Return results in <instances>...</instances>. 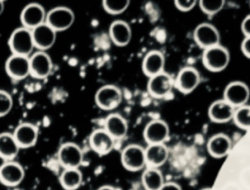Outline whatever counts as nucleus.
<instances>
[{
    "instance_id": "473e14b6",
    "label": "nucleus",
    "mask_w": 250,
    "mask_h": 190,
    "mask_svg": "<svg viewBox=\"0 0 250 190\" xmlns=\"http://www.w3.org/2000/svg\"><path fill=\"white\" fill-rule=\"evenodd\" d=\"M241 51L245 57L250 59V37H245L242 41Z\"/></svg>"
},
{
    "instance_id": "7ed1b4c3",
    "label": "nucleus",
    "mask_w": 250,
    "mask_h": 190,
    "mask_svg": "<svg viewBox=\"0 0 250 190\" xmlns=\"http://www.w3.org/2000/svg\"><path fill=\"white\" fill-rule=\"evenodd\" d=\"M123 167L129 172L143 171L147 167L145 148L138 144H129L121 151Z\"/></svg>"
},
{
    "instance_id": "f257e3e1",
    "label": "nucleus",
    "mask_w": 250,
    "mask_h": 190,
    "mask_svg": "<svg viewBox=\"0 0 250 190\" xmlns=\"http://www.w3.org/2000/svg\"><path fill=\"white\" fill-rule=\"evenodd\" d=\"M8 45L12 54L30 57L35 48L32 31L24 26L16 28L10 36Z\"/></svg>"
},
{
    "instance_id": "f03ea898",
    "label": "nucleus",
    "mask_w": 250,
    "mask_h": 190,
    "mask_svg": "<svg viewBox=\"0 0 250 190\" xmlns=\"http://www.w3.org/2000/svg\"><path fill=\"white\" fill-rule=\"evenodd\" d=\"M202 62L208 71L221 72L225 70L229 64V51L221 44L207 48L203 53Z\"/></svg>"
},
{
    "instance_id": "20e7f679",
    "label": "nucleus",
    "mask_w": 250,
    "mask_h": 190,
    "mask_svg": "<svg viewBox=\"0 0 250 190\" xmlns=\"http://www.w3.org/2000/svg\"><path fill=\"white\" fill-rule=\"evenodd\" d=\"M124 95L119 87L115 85H103L95 93L96 105L104 111H111L122 104Z\"/></svg>"
},
{
    "instance_id": "9b49d317",
    "label": "nucleus",
    "mask_w": 250,
    "mask_h": 190,
    "mask_svg": "<svg viewBox=\"0 0 250 190\" xmlns=\"http://www.w3.org/2000/svg\"><path fill=\"white\" fill-rule=\"evenodd\" d=\"M147 144H167L170 138V128L166 121L155 119L149 121L144 130Z\"/></svg>"
},
{
    "instance_id": "0eeeda50",
    "label": "nucleus",
    "mask_w": 250,
    "mask_h": 190,
    "mask_svg": "<svg viewBox=\"0 0 250 190\" xmlns=\"http://www.w3.org/2000/svg\"><path fill=\"white\" fill-rule=\"evenodd\" d=\"M175 88V80L168 73L164 71L148 78L147 91L157 99L167 98Z\"/></svg>"
},
{
    "instance_id": "c85d7f7f",
    "label": "nucleus",
    "mask_w": 250,
    "mask_h": 190,
    "mask_svg": "<svg viewBox=\"0 0 250 190\" xmlns=\"http://www.w3.org/2000/svg\"><path fill=\"white\" fill-rule=\"evenodd\" d=\"M234 122L243 129L250 128V106L244 105L235 108L233 116Z\"/></svg>"
},
{
    "instance_id": "9d476101",
    "label": "nucleus",
    "mask_w": 250,
    "mask_h": 190,
    "mask_svg": "<svg viewBox=\"0 0 250 190\" xmlns=\"http://www.w3.org/2000/svg\"><path fill=\"white\" fill-rule=\"evenodd\" d=\"M175 80V88L184 94L193 92L201 84V74L194 67H184L180 70Z\"/></svg>"
},
{
    "instance_id": "e433bc0d",
    "label": "nucleus",
    "mask_w": 250,
    "mask_h": 190,
    "mask_svg": "<svg viewBox=\"0 0 250 190\" xmlns=\"http://www.w3.org/2000/svg\"><path fill=\"white\" fill-rule=\"evenodd\" d=\"M4 10H5V3L3 0H0V16L2 15Z\"/></svg>"
},
{
    "instance_id": "7c9ffc66",
    "label": "nucleus",
    "mask_w": 250,
    "mask_h": 190,
    "mask_svg": "<svg viewBox=\"0 0 250 190\" xmlns=\"http://www.w3.org/2000/svg\"><path fill=\"white\" fill-rule=\"evenodd\" d=\"M14 107V100L11 94L0 89V118L7 116Z\"/></svg>"
},
{
    "instance_id": "4be33fe9",
    "label": "nucleus",
    "mask_w": 250,
    "mask_h": 190,
    "mask_svg": "<svg viewBox=\"0 0 250 190\" xmlns=\"http://www.w3.org/2000/svg\"><path fill=\"white\" fill-rule=\"evenodd\" d=\"M111 42L119 47L128 45L132 38V30L128 22L121 20L114 21L108 31Z\"/></svg>"
},
{
    "instance_id": "4c0bfd02",
    "label": "nucleus",
    "mask_w": 250,
    "mask_h": 190,
    "mask_svg": "<svg viewBox=\"0 0 250 190\" xmlns=\"http://www.w3.org/2000/svg\"><path fill=\"white\" fill-rule=\"evenodd\" d=\"M201 190H211V188H208V187H207V188L201 189Z\"/></svg>"
},
{
    "instance_id": "aec40b11",
    "label": "nucleus",
    "mask_w": 250,
    "mask_h": 190,
    "mask_svg": "<svg viewBox=\"0 0 250 190\" xmlns=\"http://www.w3.org/2000/svg\"><path fill=\"white\" fill-rule=\"evenodd\" d=\"M235 108L226 100L221 99L211 103L208 108V116L216 124H225L233 119Z\"/></svg>"
},
{
    "instance_id": "2eb2a0df",
    "label": "nucleus",
    "mask_w": 250,
    "mask_h": 190,
    "mask_svg": "<svg viewBox=\"0 0 250 190\" xmlns=\"http://www.w3.org/2000/svg\"><path fill=\"white\" fill-rule=\"evenodd\" d=\"M116 140L108 134L105 128L94 130L89 137L91 149L100 156H105L114 149Z\"/></svg>"
},
{
    "instance_id": "6ab92c4d",
    "label": "nucleus",
    "mask_w": 250,
    "mask_h": 190,
    "mask_svg": "<svg viewBox=\"0 0 250 190\" xmlns=\"http://www.w3.org/2000/svg\"><path fill=\"white\" fill-rule=\"evenodd\" d=\"M207 147L210 156L214 158H223L230 153L232 143L228 135L224 133H218L208 139Z\"/></svg>"
},
{
    "instance_id": "a211bd4d",
    "label": "nucleus",
    "mask_w": 250,
    "mask_h": 190,
    "mask_svg": "<svg viewBox=\"0 0 250 190\" xmlns=\"http://www.w3.org/2000/svg\"><path fill=\"white\" fill-rule=\"evenodd\" d=\"M31 31L35 48L40 51H46L54 46L57 40V32L46 22L36 27Z\"/></svg>"
},
{
    "instance_id": "4468645a",
    "label": "nucleus",
    "mask_w": 250,
    "mask_h": 190,
    "mask_svg": "<svg viewBox=\"0 0 250 190\" xmlns=\"http://www.w3.org/2000/svg\"><path fill=\"white\" fill-rule=\"evenodd\" d=\"M5 71L8 77L15 81H22L31 76L29 57L11 54L5 63Z\"/></svg>"
},
{
    "instance_id": "f704fd0d",
    "label": "nucleus",
    "mask_w": 250,
    "mask_h": 190,
    "mask_svg": "<svg viewBox=\"0 0 250 190\" xmlns=\"http://www.w3.org/2000/svg\"><path fill=\"white\" fill-rule=\"evenodd\" d=\"M160 190H183V188L178 183L169 181V182H165Z\"/></svg>"
},
{
    "instance_id": "b1692460",
    "label": "nucleus",
    "mask_w": 250,
    "mask_h": 190,
    "mask_svg": "<svg viewBox=\"0 0 250 190\" xmlns=\"http://www.w3.org/2000/svg\"><path fill=\"white\" fill-rule=\"evenodd\" d=\"M104 128L117 141L126 136L128 124L124 116L118 113H112L105 118Z\"/></svg>"
},
{
    "instance_id": "393cba45",
    "label": "nucleus",
    "mask_w": 250,
    "mask_h": 190,
    "mask_svg": "<svg viewBox=\"0 0 250 190\" xmlns=\"http://www.w3.org/2000/svg\"><path fill=\"white\" fill-rule=\"evenodd\" d=\"M21 150L13 132L0 133V158L2 161L15 160Z\"/></svg>"
},
{
    "instance_id": "39448f33",
    "label": "nucleus",
    "mask_w": 250,
    "mask_h": 190,
    "mask_svg": "<svg viewBox=\"0 0 250 190\" xmlns=\"http://www.w3.org/2000/svg\"><path fill=\"white\" fill-rule=\"evenodd\" d=\"M57 159L63 169L81 168L83 164V151L75 143H64L57 151Z\"/></svg>"
},
{
    "instance_id": "bb28decb",
    "label": "nucleus",
    "mask_w": 250,
    "mask_h": 190,
    "mask_svg": "<svg viewBox=\"0 0 250 190\" xmlns=\"http://www.w3.org/2000/svg\"><path fill=\"white\" fill-rule=\"evenodd\" d=\"M83 182V175L80 168L63 169L60 176V184L65 190H78Z\"/></svg>"
},
{
    "instance_id": "72a5a7b5",
    "label": "nucleus",
    "mask_w": 250,
    "mask_h": 190,
    "mask_svg": "<svg viewBox=\"0 0 250 190\" xmlns=\"http://www.w3.org/2000/svg\"><path fill=\"white\" fill-rule=\"evenodd\" d=\"M241 31L245 37H250V15L244 18L241 23Z\"/></svg>"
},
{
    "instance_id": "2f4dec72",
    "label": "nucleus",
    "mask_w": 250,
    "mask_h": 190,
    "mask_svg": "<svg viewBox=\"0 0 250 190\" xmlns=\"http://www.w3.org/2000/svg\"><path fill=\"white\" fill-rule=\"evenodd\" d=\"M198 3V0H174L175 7L182 12L191 11Z\"/></svg>"
},
{
    "instance_id": "f3484780",
    "label": "nucleus",
    "mask_w": 250,
    "mask_h": 190,
    "mask_svg": "<svg viewBox=\"0 0 250 190\" xmlns=\"http://www.w3.org/2000/svg\"><path fill=\"white\" fill-rule=\"evenodd\" d=\"M46 16V11L42 5L37 2H31L22 9L21 21L22 26L32 30L45 22Z\"/></svg>"
},
{
    "instance_id": "1a4fd4ad",
    "label": "nucleus",
    "mask_w": 250,
    "mask_h": 190,
    "mask_svg": "<svg viewBox=\"0 0 250 190\" xmlns=\"http://www.w3.org/2000/svg\"><path fill=\"white\" fill-rule=\"evenodd\" d=\"M29 61L31 76L33 78L43 80L51 75L54 64L46 51L38 50L30 56Z\"/></svg>"
},
{
    "instance_id": "cd10ccee",
    "label": "nucleus",
    "mask_w": 250,
    "mask_h": 190,
    "mask_svg": "<svg viewBox=\"0 0 250 190\" xmlns=\"http://www.w3.org/2000/svg\"><path fill=\"white\" fill-rule=\"evenodd\" d=\"M131 3V0H103L104 10L111 15L124 14Z\"/></svg>"
},
{
    "instance_id": "5701e85b",
    "label": "nucleus",
    "mask_w": 250,
    "mask_h": 190,
    "mask_svg": "<svg viewBox=\"0 0 250 190\" xmlns=\"http://www.w3.org/2000/svg\"><path fill=\"white\" fill-rule=\"evenodd\" d=\"M147 167L160 168L165 165L169 157V150L166 144H148L145 148Z\"/></svg>"
},
{
    "instance_id": "412c9836",
    "label": "nucleus",
    "mask_w": 250,
    "mask_h": 190,
    "mask_svg": "<svg viewBox=\"0 0 250 190\" xmlns=\"http://www.w3.org/2000/svg\"><path fill=\"white\" fill-rule=\"evenodd\" d=\"M166 58L164 53L158 50L148 51L142 63V70L148 78L165 71Z\"/></svg>"
},
{
    "instance_id": "423d86ee",
    "label": "nucleus",
    "mask_w": 250,
    "mask_h": 190,
    "mask_svg": "<svg viewBox=\"0 0 250 190\" xmlns=\"http://www.w3.org/2000/svg\"><path fill=\"white\" fill-rule=\"evenodd\" d=\"M75 21V14L66 6H57L47 12L46 22L57 33L69 29Z\"/></svg>"
},
{
    "instance_id": "f8f14e48",
    "label": "nucleus",
    "mask_w": 250,
    "mask_h": 190,
    "mask_svg": "<svg viewBox=\"0 0 250 190\" xmlns=\"http://www.w3.org/2000/svg\"><path fill=\"white\" fill-rule=\"evenodd\" d=\"M193 38L195 43L205 50L219 45L221 35L216 27L208 22L199 24L194 30Z\"/></svg>"
},
{
    "instance_id": "ddd939ff",
    "label": "nucleus",
    "mask_w": 250,
    "mask_h": 190,
    "mask_svg": "<svg viewBox=\"0 0 250 190\" xmlns=\"http://www.w3.org/2000/svg\"><path fill=\"white\" fill-rule=\"evenodd\" d=\"M250 98V88L242 81L229 83L224 89V99L235 108L246 105Z\"/></svg>"
},
{
    "instance_id": "dca6fc26",
    "label": "nucleus",
    "mask_w": 250,
    "mask_h": 190,
    "mask_svg": "<svg viewBox=\"0 0 250 190\" xmlns=\"http://www.w3.org/2000/svg\"><path fill=\"white\" fill-rule=\"evenodd\" d=\"M13 135L21 149L32 148L39 140V128L31 123H22L16 127Z\"/></svg>"
},
{
    "instance_id": "c756f323",
    "label": "nucleus",
    "mask_w": 250,
    "mask_h": 190,
    "mask_svg": "<svg viewBox=\"0 0 250 190\" xmlns=\"http://www.w3.org/2000/svg\"><path fill=\"white\" fill-rule=\"evenodd\" d=\"M201 11L208 16L218 14L225 5V0H198Z\"/></svg>"
},
{
    "instance_id": "a878e982",
    "label": "nucleus",
    "mask_w": 250,
    "mask_h": 190,
    "mask_svg": "<svg viewBox=\"0 0 250 190\" xmlns=\"http://www.w3.org/2000/svg\"><path fill=\"white\" fill-rule=\"evenodd\" d=\"M141 181L145 190H160L166 182L160 168L151 167L143 170Z\"/></svg>"
},
{
    "instance_id": "c9c22d12",
    "label": "nucleus",
    "mask_w": 250,
    "mask_h": 190,
    "mask_svg": "<svg viewBox=\"0 0 250 190\" xmlns=\"http://www.w3.org/2000/svg\"><path fill=\"white\" fill-rule=\"evenodd\" d=\"M98 190H118V189L110 185H104L100 187Z\"/></svg>"
},
{
    "instance_id": "6e6552de",
    "label": "nucleus",
    "mask_w": 250,
    "mask_h": 190,
    "mask_svg": "<svg viewBox=\"0 0 250 190\" xmlns=\"http://www.w3.org/2000/svg\"><path fill=\"white\" fill-rule=\"evenodd\" d=\"M25 178V169L15 160L3 161L0 165V183L4 186L17 187L23 182Z\"/></svg>"
}]
</instances>
